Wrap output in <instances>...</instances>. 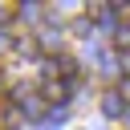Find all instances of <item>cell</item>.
Masks as SVG:
<instances>
[{
	"mask_svg": "<svg viewBox=\"0 0 130 130\" xmlns=\"http://www.w3.org/2000/svg\"><path fill=\"white\" fill-rule=\"evenodd\" d=\"M41 93H45L49 102H65V93H69V81H61V77H49Z\"/></svg>",
	"mask_w": 130,
	"mask_h": 130,
	"instance_id": "cell-1",
	"label": "cell"
},
{
	"mask_svg": "<svg viewBox=\"0 0 130 130\" xmlns=\"http://www.w3.org/2000/svg\"><path fill=\"white\" fill-rule=\"evenodd\" d=\"M102 106H106V114H122V98H118V93H106Z\"/></svg>",
	"mask_w": 130,
	"mask_h": 130,
	"instance_id": "cell-2",
	"label": "cell"
},
{
	"mask_svg": "<svg viewBox=\"0 0 130 130\" xmlns=\"http://www.w3.org/2000/svg\"><path fill=\"white\" fill-rule=\"evenodd\" d=\"M8 16H12V8H8V4H0V24H4Z\"/></svg>",
	"mask_w": 130,
	"mask_h": 130,
	"instance_id": "cell-3",
	"label": "cell"
},
{
	"mask_svg": "<svg viewBox=\"0 0 130 130\" xmlns=\"http://www.w3.org/2000/svg\"><path fill=\"white\" fill-rule=\"evenodd\" d=\"M8 45H12V37H8V32H0V49H8Z\"/></svg>",
	"mask_w": 130,
	"mask_h": 130,
	"instance_id": "cell-4",
	"label": "cell"
},
{
	"mask_svg": "<svg viewBox=\"0 0 130 130\" xmlns=\"http://www.w3.org/2000/svg\"><path fill=\"white\" fill-rule=\"evenodd\" d=\"M122 89H126V93H130V77H122Z\"/></svg>",
	"mask_w": 130,
	"mask_h": 130,
	"instance_id": "cell-5",
	"label": "cell"
}]
</instances>
